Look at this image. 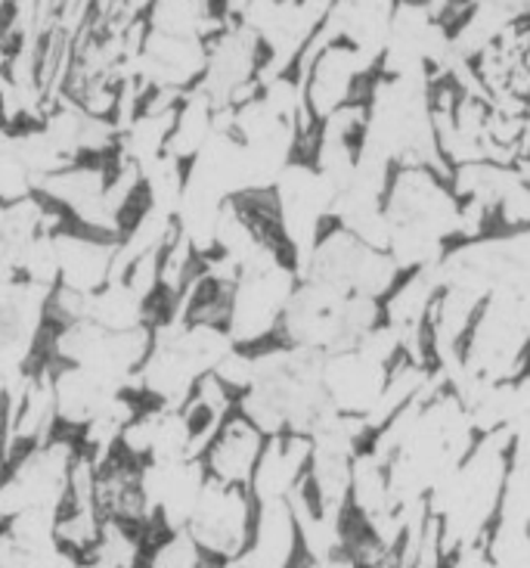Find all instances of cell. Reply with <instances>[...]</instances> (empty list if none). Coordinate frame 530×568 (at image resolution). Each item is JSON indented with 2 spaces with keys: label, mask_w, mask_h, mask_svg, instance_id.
Here are the masks:
<instances>
[{
  "label": "cell",
  "mask_w": 530,
  "mask_h": 568,
  "mask_svg": "<svg viewBox=\"0 0 530 568\" xmlns=\"http://www.w3.org/2000/svg\"><path fill=\"white\" fill-rule=\"evenodd\" d=\"M255 516H258V504L248 488L224 485V481L205 476L193 516L183 531L193 538L205 559L230 562L248 550L252 531H255Z\"/></svg>",
  "instance_id": "obj_2"
},
{
  "label": "cell",
  "mask_w": 530,
  "mask_h": 568,
  "mask_svg": "<svg viewBox=\"0 0 530 568\" xmlns=\"http://www.w3.org/2000/svg\"><path fill=\"white\" fill-rule=\"evenodd\" d=\"M298 267L292 262H273L252 267L236 277L227 295V329L236 348H267L279 342V326L298 286Z\"/></svg>",
  "instance_id": "obj_1"
},
{
  "label": "cell",
  "mask_w": 530,
  "mask_h": 568,
  "mask_svg": "<svg viewBox=\"0 0 530 568\" xmlns=\"http://www.w3.org/2000/svg\"><path fill=\"white\" fill-rule=\"evenodd\" d=\"M267 438L264 432L248 419L239 410L233 414L214 429L212 442L202 450V469L205 476L214 478V481H224V485H239V488H248L252 485V476L258 469L261 454L267 447Z\"/></svg>",
  "instance_id": "obj_3"
},
{
  "label": "cell",
  "mask_w": 530,
  "mask_h": 568,
  "mask_svg": "<svg viewBox=\"0 0 530 568\" xmlns=\"http://www.w3.org/2000/svg\"><path fill=\"white\" fill-rule=\"evenodd\" d=\"M530 233V186L518 178L502 190V196L493 205V240H512Z\"/></svg>",
  "instance_id": "obj_4"
},
{
  "label": "cell",
  "mask_w": 530,
  "mask_h": 568,
  "mask_svg": "<svg viewBox=\"0 0 530 568\" xmlns=\"http://www.w3.org/2000/svg\"><path fill=\"white\" fill-rule=\"evenodd\" d=\"M516 171H518V178L530 186V162H516Z\"/></svg>",
  "instance_id": "obj_6"
},
{
  "label": "cell",
  "mask_w": 530,
  "mask_h": 568,
  "mask_svg": "<svg viewBox=\"0 0 530 568\" xmlns=\"http://www.w3.org/2000/svg\"><path fill=\"white\" fill-rule=\"evenodd\" d=\"M221 3H224V10H227L230 16H239V19H243V13L248 10L252 0H221Z\"/></svg>",
  "instance_id": "obj_5"
}]
</instances>
